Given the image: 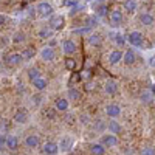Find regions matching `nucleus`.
Masks as SVG:
<instances>
[{"label": "nucleus", "mask_w": 155, "mask_h": 155, "mask_svg": "<svg viewBox=\"0 0 155 155\" xmlns=\"http://www.w3.org/2000/svg\"><path fill=\"white\" fill-rule=\"evenodd\" d=\"M64 27H65V19L61 14H53L48 17V28L53 31H61Z\"/></svg>", "instance_id": "obj_1"}, {"label": "nucleus", "mask_w": 155, "mask_h": 155, "mask_svg": "<svg viewBox=\"0 0 155 155\" xmlns=\"http://www.w3.org/2000/svg\"><path fill=\"white\" fill-rule=\"evenodd\" d=\"M36 12H37L41 17L48 19L50 16L54 14V8H53V5H51L50 2H39L37 6H36Z\"/></svg>", "instance_id": "obj_2"}, {"label": "nucleus", "mask_w": 155, "mask_h": 155, "mask_svg": "<svg viewBox=\"0 0 155 155\" xmlns=\"http://www.w3.org/2000/svg\"><path fill=\"white\" fill-rule=\"evenodd\" d=\"M126 39H127V44H130L135 48H140L144 45V36L140 31H130L129 34H126Z\"/></svg>", "instance_id": "obj_3"}, {"label": "nucleus", "mask_w": 155, "mask_h": 155, "mask_svg": "<svg viewBox=\"0 0 155 155\" xmlns=\"http://www.w3.org/2000/svg\"><path fill=\"white\" fill-rule=\"evenodd\" d=\"M39 56H41L44 62H53L56 59V51L53 47H44L41 50V53H39Z\"/></svg>", "instance_id": "obj_4"}, {"label": "nucleus", "mask_w": 155, "mask_h": 155, "mask_svg": "<svg viewBox=\"0 0 155 155\" xmlns=\"http://www.w3.org/2000/svg\"><path fill=\"white\" fill-rule=\"evenodd\" d=\"M118 138H116V135L113 134H106V135H102L101 137V144L104 146V147H115V146H118Z\"/></svg>", "instance_id": "obj_5"}, {"label": "nucleus", "mask_w": 155, "mask_h": 155, "mask_svg": "<svg viewBox=\"0 0 155 155\" xmlns=\"http://www.w3.org/2000/svg\"><path fill=\"white\" fill-rule=\"evenodd\" d=\"M76 51H78V47L71 39H65V41L62 42V53L65 56H73Z\"/></svg>", "instance_id": "obj_6"}, {"label": "nucleus", "mask_w": 155, "mask_h": 155, "mask_svg": "<svg viewBox=\"0 0 155 155\" xmlns=\"http://www.w3.org/2000/svg\"><path fill=\"white\" fill-rule=\"evenodd\" d=\"M109 19H110V25H112V27H120V25L123 23V20H124L123 11H121V9H113V11L110 12Z\"/></svg>", "instance_id": "obj_7"}, {"label": "nucleus", "mask_w": 155, "mask_h": 155, "mask_svg": "<svg viewBox=\"0 0 155 155\" xmlns=\"http://www.w3.org/2000/svg\"><path fill=\"white\" fill-rule=\"evenodd\" d=\"M138 22L143 25V27H152V25L155 23V17L150 14V12H141V14L138 16Z\"/></svg>", "instance_id": "obj_8"}, {"label": "nucleus", "mask_w": 155, "mask_h": 155, "mask_svg": "<svg viewBox=\"0 0 155 155\" xmlns=\"http://www.w3.org/2000/svg\"><path fill=\"white\" fill-rule=\"evenodd\" d=\"M121 107L118 106V104H109V106H106V115L109 116V118H112V120H115V118H118V116L121 115Z\"/></svg>", "instance_id": "obj_9"}, {"label": "nucleus", "mask_w": 155, "mask_h": 155, "mask_svg": "<svg viewBox=\"0 0 155 155\" xmlns=\"http://www.w3.org/2000/svg\"><path fill=\"white\" fill-rule=\"evenodd\" d=\"M123 61V53L120 50H113L109 53L107 56V62H109V65H116V64H120Z\"/></svg>", "instance_id": "obj_10"}, {"label": "nucleus", "mask_w": 155, "mask_h": 155, "mask_svg": "<svg viewBox=\"0 0 155 155\" xmlns=\"http://www.w3.org/2000/svg\"><path fill=\"white\" fill-rule=\"evenodd\" d=\"M42 150H44L45 155H56L59 152V146H58L56 141H47L42 147Z\"/></svg>", "instance_id": "obj_11"}, {"label": "nucleus", "mask_w": 155, "mask_h": 155, "mask_svg": "<svg viewBox=\"0 0 155 155\" xmlns=\"http://www.w3.org/2000/svg\"><path fill=\"white\" fill-rule=\"evenodd\" d=\"M39 144H41L39 135H36V134L27 135V138H25V146H27L28 149H36V147H39Z\"/></svg>", "instance_id": "obj_12"}, {"label": "nucleus", "mask_w": 155, "mask_h": 155, "mask_svg": "<svg viewBox=\"0 0 155 155\" xmlns=\"http://www.w3.org/2000/svg\"><path fill=\"white\" fill-rule=\"evenodd\" d=\"M31 82H33L34 90H37V92H44V90H47V87H48V81L45 79V78H42V76L36 78V79H33Z\"/></svg>", "instance_id": "obj_13"}, {"label": "nucleus", "mask_w": 155, "mask_h": 155, "mask_svg": "<svg viewBox=\"0 0 155 155\" xmlns=\"http://www.w3.org/2000/svg\"><path fill=\"white\" fill-rule=\"evenodd\" d=\"M12 120H14V123L17 124H23V123H27L28 120V112L25 110V109H17L14 116H12Z\"/></svg>", "instance_id": "obj_14"}, {"label": "nucleus", "mask_w": 155, "mask_h": 155, "mask_svg": "<svg viewBox=\"0 0 155 155\" xmlns=\"http://www.w3.org/2000/svg\"><path fill=\"white\" fill-rule=\"evenodd\" d=\"M58 146H59V150H64V152L70 150V149H71V146H73V138H71V137H68V135L62 137V138H61V141L58 143Z\"/></svg>", "instance_id": "obj_15"}, {"label": "nucleus", "mask_w": 155, "mask_h": 155, "mask_svg": "<svg viewBox=\"0 0 155 155\" xmlns=\"http://www.w3.org/2000/svg\"><path fill=\"white\" fill-rule=\"evenodd\" d=\"M104 92H106L107 95L113 96L116 92H118V84H116V81H113V79H107V81L104 82Z\"/></svg>", "instance_id": "obj_16"}, {"label": "nucleus", "mask_w": 155, "mask_h": 155, "mask_svg": "<svg viewBox=\"0 0 155 155\" xmlns=\"http://www.w3.org/2000/svg\"><path fill=\"white\" fill-rule=\"evenodd\" d=\"M68 107H70V102H68L67 98H58L54 101V109L58 112H67Z\"/></svg>", "instance_id": "obj_17"}, {"label": "nucleus", "mask_w": 155, "mask_h": 155, "mask_svg": "<svg viewBox=\"0 0 155 155\" xmlns=\"http://www.w3.org/2000/svg\"><path fill=\"white\" fill-rule=\"evenodd\" d=\"M6 149L9 150H17L19 149V138L14 135H8L6 137Z\"/></svg>", "instance_id": "obj_18"}, {"label": "nucleus", "mask_w": 155, "mask_h": 155, "mask_svg": "<svg viewBox=\"0 0 155 155\" xmlns=\"http://www.w3.org/2000/svg\"><path fill=\"white\" fill-rule=\"evenodd\" d=\"M135 53H134V50H127L126 53H123V62L126 64V65H134L135 64Z\"/></svg>", "instance_id": "obj_19"}, {"label": "nucleus", "mask_w": 155, "mask_h": 155, "mask_svg": "<svg viewBox=\"0 0 155 155\" xmlns=\"http://www.w3.org/2000/svg\"><path fill=\"white\" fill-rule=\"evenodd\" d=\"M123 8H124L126 12H129V14H134L138 8V3H137V0H124Z\"/></svg>", "instance_id": "obj_20"}, {"label": "nucleus", "mask_w": 155, "mask_h": 155, "mask_svg": "<svg viewBox=\"0 0 155 155\" xmlns=\"http://www.w3.org/2000/svg\"><path fill=\"white\" fill-rule=\"evenodd\" d=\"M6 61H8L9 65H19V64L23 62V58H22L20 53H11V54H8Z\"/></svg>", "instance_id": "obj_21"}, {"label": "nucleus", "mask_w": 155, "mask_h": 155, "mask_svg": "<svg viewBox=\"0 0 155 155\" xmlns=\"http://www.w3.org/2000/svg\"><path fill=\"white\" fill-rule=\"evenodd\" d=\"M107 129H109V132H110V134H113V135H118V134H121V132H123L121 124H120L118 121H115V120H112V121L107 124Z\"/></svg>", "instance_id": "obj_22"}, {"label": "nucleus", "mask_w": 155, "mask_h": 155, "mask_svg": "<svg viewBox=\"0 0 155 155\" xmlns=\"http://www.w3.org/2000/svg\"><path fill=\"white\" fill-rule=\"evenodd\" d=\"M90 152H92V155H106V147L101 143H93L90 144Z\"/></svg>", "instance_id": "obj_23"}, {"label": "nucleus", "mask_w": 155, "mask_h": 155, "mask_svg": "<svg viewBox=\"0 0 155 155\" xmlns=\"http://www.w3.org/2000/svg\"><path fill=\"white\" fill-rule=\"evenodd\" d=\"M101 42H102V36H101L99 33H95V31L90 33V36H88V44H90V45L96 47V45H99Z\"/></svg>", "instance_id": "obj_24"}, {"label": "nucleus", "mask_w": 155, "mask_h": 155, "mask_svg": "<svg viewBox=\"0 0 155 155\" xmlns=\"http://www.w3.org/2000/svg\"><path fill=\"white\" fill-rule=\"evenodd\" d=\"M37 36L44 39V41H48V39L53 37V30H50V28H41L37 31Z\"/></svg>", "instance_id": "obj_25"}, {"label": "nucleus", "mask_w": 155, "mask_h": 155, "mask_svg": "<svg viewBox=\"0 0 155 155\" xmlns=\"http://www.w3.org/2000/svg\"><path fill=\"white\" fill-rule=\"evenodd\" d=\"M113 42L118 45V47H124V45L127 44V39H126V36L121 34V33H115V34H113Z\"/></svg>", "instance_id": "obj_26"}, {"label": "nucleus", "mask_w": 155, "mask_h": 155, "mask_svg": "<svg viewBox=\"0 0 155 155\" xmlns=\"http://www.w3.org/2000/svg\"><path fill=\"white\" fill-rule=\"evenodd\" d=\"M67 96H68L71 101H78V99L81 98V92H79L76 87H70L68 92H67Z\"/></svg>", "instance_id": "obj_27"}, {"label": "nucleus", "mask_w": 155, "mask_h": 155, "mask_svg": "<svg viewBox=\"0 0 155 155\" xmlns=\"http://www.w3.org/2000/svg\"><path fill=\"white\" fill-rule=\"evenodd\" d=\"M84 25H85V27H90V28H96V25H98V17H96V16H88V17H85Z\"/></svg>", "instance_id": "obj_28"}, {"label": "nucleus", "mask_w": 155, "mask_h": 155, "mask_svg": "<svg viewBox=\"0 0 155 155\" xmlns=\"http://www.w3.org/2000/svg\"><path fill=\"white\" fill-rule=\"evenodd\" d=\"M152 98H153V95L150 93V90L141 92V95H140V101H141V102H146V104H149V102L152 101Z\"/></svg>", "instance_id": "obj_29"}, {"label": "nucleus", "mask_w": 155, "mask_h": 155, "mask_svg": "<svg viewBox=\"0 0 155 155\" xmlns=\"http://www.w3.org/2000/svg\"><path fill=\"white\" fill-rule=\"evenodd\" d=\"M25 41H27V36H25L23 31H17L14 36H12V42H14V44H22Z\"/></svg>", "instance_id": "obj_30"}, {"label": "nucleus", "mask_w": 155, "mask_h": 155, "mask_svg": "<svg viewBox=\"0 0 155 155\" xmlns=\"http://www.w3.org/2000/svg\"><path fill=\"white\" fill-rule=\"evenodd\" d=\"M95 16L96 17H106L107 16V6L106 5H99L95 9Z\"/></svg>", "instance_id": "obj_31"}, {"label": "nucleus", "mask_w": 155, "mask_h": 155, "mask_svg": "<svg viewBox=\"0 0 155 155\" xmlns=\"http://www.w3.org/2000/svg\"><path fill=\"white\" fill-rule=\"evenodd\" d=\"M20 54H22L23 61H30V59L34 56V51H33V48H31V47H28V48H25Z\"/></svg>", "instance_id": "obj_32"}, {"label": "nucleus", "mask_w": 155, "mask_h": 155, "mask_svg": "<svg viewBox=\"0 0 155 155\" xmlns=\"http://www.w3.org/2000/svg\"><path fill=\"white\" fill-rule=\"evenodd\" d=\"M41 76V70H39L37 67H31V68H28V78L33 81V79H36V78H39Z\"/></svg>", "instance_id": "obj_33"}, {"label": "nucleus", "mask_w": 155, "mask_h": 155, "mask_svg": "<svg viewBox=\"0 0 155 155\" xmlns=\"http://www.w3.org/2000/svg\"><path fill=\"white\" fill-rule=\"evenodd\" d=\"M65 68L70 70V71H73V70L76 68V61H74L71 56H68V58L65 59Z\"/></svg>", "instance_id": "obj_34"}, {"label": "nucleus", "mask_w": 155, "mask_h": 155, "mask_svg": "<svg viewBox=\"0 0 155 155\" xmlns=\"http://www.w3.org/2000/svg\"><path fill=\"white\" fill-rule=\"evenodd\" d=\"M93 28H90V27H84L82 28H78V30H73V34H87V33H92Z\"/></svg>", "instance_id": "obj_35"}, {"label": "nucleus", "mask_w": 155, "mask_h": 155, "mask_svg": "<svg viewBox=\"0 0 155 155\" xmlns=\"http://www.w3.org/2000/svg\"><path fill=\"white\" fill-rule=\"evenodd\" d=\"M141 155H155V149L147 146V147H143V150H141Z\"/></svg>", "instance_id": "obj_36"}, {"label": "nucleus", "mask_w": 155, "mask_h": 155, "mask_svg": "<svg viewBox=\"0 0 155 155\" xmlns=\"http://www.w3.org/2000/svg\"><path fill=\"white\" fill-rule=\"evenodd\" d=\"M56 112H58L56 109H47V110H45V115L48 116V118H54V116H56Z\"/></svg>", "instance_id": "obj_37"}, {"label": "nucleus", "mask_w": 155, "mask_h": 155, "mask_svg": "<svg viewBox=\"0 0 155 155\" xmlns=\"http://www.w3.org/2000/svg\"><path fill=\"white\" fill-rule=\"evenodd\" d=\"M5 147H6V137L0 134V150L5 149Z\"/></svg>", "instance_id": "obj_38"}, {"label": "nucleus", "mask_w": 155, "mask_h": 155, "mask_svg": "<svg viewBox=\"0 0 155 155\" xmlns=\"http://www.w3.org/2000/svg\"><path fill=\"white\" fill-rule=\"evenodd\" d=\"M41 99H42V96H41V95H36V96H33V104L39 106V104H41Z\"/></svg>", "instance_id": "obj_39"}, {"label": "nucleus", "mask_w": 155, "mask_h": 155, "mask_svg": "<svg viewBox=\"0 0 155 155\" xmlns=\"http://www.w3.org/2000/svg\"><path fill=\"white\" fill-rule=\"evenodd\" d=\"M79 76L82 78V79H84V78H90V71H88V70H84V71H82Z\"/></svg>", "instance_id": "obj_40"}, {"label": "nucleus", "mask_w": 155, "mask_h": 155, "mask_svg": "<svg viewBox=\"0 0 155 155\" xmlns=\"http://www.w3.org/2000/svg\"><path fill=\"white\" fill-rule=\"evenodd\" d=\"M149 65H150V67H153V68H155V56H152V58H150V59H149Z\"/></svg>", "instance_id": "obj_41"}, {"label": "nucleus", "mask_w": 155, "mask_h": 155, "mask_svg": "<svg viewBox=\"0 0 155 155\" xmlns=\"http://www.w3.org/2000/svg\"><path fill=\"white\" fill-rule=\"evenodd\" d=\"M5 23H6V17L0 14V25H5Z\"/></svg>", "instance_id": "obj_42"}, {"label": "nucleus", "mask_w": 155, "mask_h": 155, "mask_svg": "<svg viewBox=\"0 0 155 155\" xmlns=\"http://www.w3.org/2000/svg\"><path fill=\"white\" fill-rule=\"evenodd\" d=\"M17 85H19V87H17V90L23 93V92H25V87H23V84H17Z\"/></svg>", "instance_id": "obj_43"}, {"label": "nucleus", "mask_w": 155, "mask_h": 155, "mask_svg": "<svg viewBox=\"0 0 155 155\" xmlns=\"http://www.w3.org/2000/svg\"><path fill=\"white\" fill-rule=\"evenodd\" d=\"M150 93L155 96V84H152V85H150Z\"/></svg>", "instance_id": "obj_44"}, {"label": "nucleus", "mask_w": 155, "mask_h": 155, "mask_svg": "<svg viewBox=\"0 0 155 155\" xmlns=\"http://www.w3.org/2000/svg\"><path fill=\"white\" fill-rule=\"evenodd\" d=\"M92 88H93V84L88 82V84H87V90H92Z\"/></svg>", "instance_id": "obj_45"}, {"label": "nucleus", "mask_w": 155, "mask_h": 155, "mask_svg": "<svg viewBox=\"0 0 155 155\" xmlns=\"http://www.w3.org/2000/svg\"><path fill=\"white\" fill-rule=\"evenodd\" d=\"M144 2H146V0H144Z\"/></svg>", "instance_id": "obj_46"}]
</instances>
